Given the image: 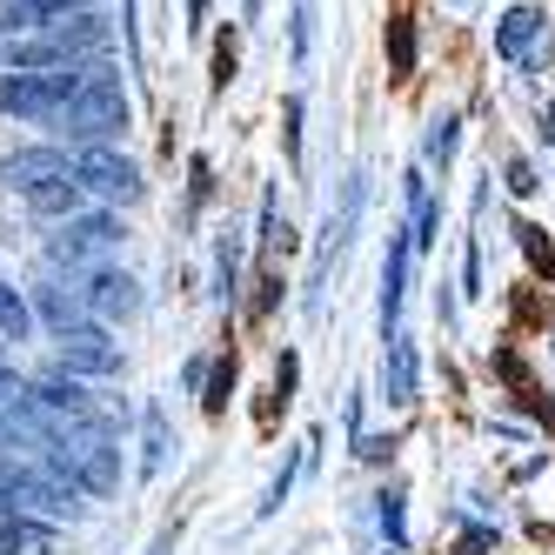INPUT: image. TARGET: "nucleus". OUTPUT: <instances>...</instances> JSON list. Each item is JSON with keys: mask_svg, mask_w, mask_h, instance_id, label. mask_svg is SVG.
Instances as JSON below:
<instances>
[{"mask_svg": "<svg viewBox=\"0 0 555 555\" xmlns=\"http://www.w3.org/2000/svg\"><path fill=\"white\" fill-rule=\"evenodd\" d=\"M107 41H114V27L88 8V14H67V21L34 27V34H14L8 61L14 67H88V61L107 54Z\"/></svg>", "mask_w": 555, "mask_h": 555, "instance_id": "obj_1", "label": "nucleus"}, {"mask_svg": "<svg viewBox=\"0 0 555 555\" xmlns=\"http://www.w3.org/2000/svg\"><path fill=\"white\" fill-rule=\"evenodd\" d=\"M88 67H8V74H0V114H14V121H48L54 128L61 114H67V101L81 94Z\"/></svg>", "mask_w": 555, "mask_h": 555, "instance_id": "obj_2", "label": "nucleus"}, {"mask_svg": "<svg viewBox=\"0 0 555 555\" xmlns=\"http://www.w3.org/2000/svg\"><path fill=\"white\" fill-rule=\"evenodd\" d=\"M54 128H61L74 147H114V134L128 128V88L94 61V67H88V81H81V94L67 101V114H61Z\"/></svg>", "mask_w": 555, "mask_h": 555, "instance_id": "obj_3", "label": "nucleus"}, {"mask_svg": "<svg viewBox=\"0 0 555 555\" xmlns=\"http://www.w3.org/2000/svg\"><path fill=\"white\" fill-rule=\"evenodd\" d=\"M54 455L67 462V475L81 482L88 495H107L114 482H121V449H114V435H107V422H88V428H67L61 442H54Z\"/></svg>", "mask_w": 555, "mask_h": 555, "instance_id": "obj_4", "label": "nucleus"}, {"mask_svg": "<svg viewBox=\"0 0 555 555\" xmlns=\"http://www.w3.org/2000/svg\"><path fill=\"white\" fill-rule=\"evenodd\" d=\"M27 402L41 409L48 422H54V442H61L67 428H88V422H101V409L88 402V388H81V375H67L61 362H54V369H41V375L27 382Z\"/></svg>", "mask_w": 555, "mask_h": 555, "instance_id": "obj_5", "label": "nucleus"}, {"mask_svg": "<svg viewBox=\"0 0 555 555\" xmlns=\"http://www.w3.org/2000/svg\"><path fill=\"white\" fill-rule=\"evenodd\" d=\"M114 248H121V221L114 215H74L48 234V261H61V268H94Z\"/></svg>", "mask_w": 555, "mask_h": 555, "instance_id": "obj_6", "label": "nucleus"}, {"mask_svg": "<svg viewBox=\"0 0 555 555\" xmlns=\"http://www.w3.org/2000/svg\"><path fill=\"white\" fill-rule=\"evenodd\" d=\"M74 175H81L88 194H101V202H141V168L128 162L121 147H81L74 154Z\"/></svg>", "mask_w": 555, "mask_h": 555, "instance_id": "obj_7", "label": "nucleus"}, {"mask_svg": "<svg viewBox=\"0 0 555 555\" xmlns=\"http://www.w3.org/2000/svg\"><path fill=\"white\" fill-rule=\"evenodd\" d=\"M61 369L67 375H114L121 369V341H114L101 322H81L61 335Z\"/></svg>", "mask_w": 555, "mask_h": 555, "instance_id": "obj_8", "label": "nucleus"}, {"mask_svg": "<svg viewBox=\"0 0 555 555\" xmlns=\"http://www.w3.org/2000/svg\"><path fill=\"white\" fill-rule=\"evenodd\" d=\"M81 295H88V314H94V322H128V314L141 308V282H134L128 268H88Z\"/></svg>", "mask_w": 555, "mask_h": 555, "instance_id": "obj_9", "label": "nucleus"}, {"mask_svg": "<svg viewBox=\"0 0 555 555\" xmlns=\"http://www.w3.org/2000/svg\"><path fill=\"white\" fill-rule=\"evenodd\" d=\"M409 268H415V242L395 234L388 242V261H382V341L402 335V295H409Z\"/></svg>", "mask_w": 555, "mask_h": 555, "instance_id": "obj_10", "label": "nucleus"}, {"mask_svg": "<svg viewBox=\"0 0 555 555\" xmlns=\"http://www.w3.org/2000/svg\"><path fill=\"white\" fill-rule=\"evenodd\" d=\"M61 175H74L67 147H14L8 162H0V181H8V188H21V194L48 188V181H61Z\"/></svg>", "mask_w": 555, "mask_h": 555, "instance_id": "obj_11", "label": "nucleus"}, {"mask_svg": "<svg viewBox=\"0 0 555 555\" xmlns=\"http://www.w3.org/2000/svg\"><path fill=\"white\" fill-rule=\"evenodd\" d=\"M101 8V0H0V34H34V27H48V21H67V14H88Z\"/></svg>", "mask_w": 555, "mask_h": 555, "instance_id": "obj_12", "label": "nucleus"}, {"mask_svg": "<svg viewBox=\"0 0 555 555\" xmlns=\"http://www.w3.org/2000/svg\"><path fill=\"white\" fill-rule=\"evenodd\" d=\"M34 314H41L54 335L94 322V314H88V295H81V288H67V282H54V274H48V282H34Z\"/></svg>", "mask_w": 555, "mask_h": 555, "instance_id": "obj_13", "label": "nucleus"}, {"mask_svg": "<svg viewBox=\"0 0 555 555\" xmlns=\"http://www.w3.org/2000/svg\"><path fill=\"white\" fill-rule=\"evenodd\" d=\"M362 202H369V181H362V175H348V181H341V208L328 215V242H322V268H328V255H341V248L354 242V221H362Z\"/></svg>", "mask_w": 555, "mask_h": 555, "instance_id": "obj_14", "label": "nucleus"}, {"mask_svg": "<svg viewBox=\"0 0 555 555\" xmlns=\"http://www.w3.org/2000/svg\"><path fill=\"white\" fill-rule=\"evenodd\" d=\"M535 34H542V14L535 8H508L502 27H495V54L502 61H529L535 54Z\"/></svg>", "mask_w": 555, "mask_h": 555, "instance_id": "obj_15", "label": "nucleus"}, {"mask_svg": "<svg viewBox=\"0 0 555 555\" xmlns=\"http://www.w3.org/2000/svg\"><path fill=\"white\" fill-rule=\"evenodd\" d=\"M81 202H88L81 175H61V181H48V188H34V194H27V208H34V215H48V221H74V215H81Z\"/></svg>", "mask_w": 555, "mask_h": 555, "instance_id": "obj_16", "label": "nucleus"}, {"mask_svg": "<svg viewBox=\"0 0 555 555\" xmlns=\"http://www.w3.org/2000/svg\"><path fill=\"white\" fill-rule=\"evenodd\" d=\"M382 388H388V402H395V409H409V402H415V341H409V335H395V341H388Z\"/></svg>", "mask_w": 555, "mask_h": 555, "instance_id": "obj_17", "label": "nucleus"}, {"mask_svg": "<svg viewBox=\"0 0 555 555\" xmlns=\"http://www.w3.org/2000/svg\"><path fill=\"white\" fill-rule=\"evenodd\" d=\"M27 328H34V308H27V295L0 282V341H27Z\"/></svg>", "mask_w": 555, "mask_h": 555, "instance_id": "obj_18", "label": "nucleus"}, {"mask_svg": "<svg viewBox=\"0 0 555 555\" xmlns=\"http://www.w3.org/2000/svg\"><path fill=\"white\" fill-rule=\"evenodd\" d=\"M162 462H168V415L147 409V475H162Z\"/></svg>", "mask_w": 555, "mask_h": 555, "instance_id": "obj_19", "label": "nucleus"}, {"mask_svg": "<svg viewBox=\"0 0 555 555\" xmlns=\"http://www.w3.org/2000/svg\"><path fill=\"white\" fill-rule=\"evenodd\" d=\"M234 274H242V248L221 242V268H215V295L221 301H234Z\"/></svg>", "mask_w": 555, "mask_h": 555, "instance_id": "obj_20", "label": "nucleus"}, {"mask_svg": "<svg viewBox=\"0 0 555 555\" xmlns=\"http://www.w3.org/2000/svg\"><path fill=\"white\" fill-rule=\"evenodd\" d=\"M21 395H27V382L14 375V362H8V348H0V415H8V409L21 402Z\"/></svg>", "mask_w": 555, "mask_h": 555, "instance_id": "obj_21", "label": "nucleus"}, {"mask_svg": "<svg viewBox=\"0 0 555 555\" xmlns=\"http://www.w3.org/2000/svg\"><path fill=\"white\" fill-rule=\"evenodd\" d=\"M314 0H295V61H308V41H314Z\"/></svg>", "mask_w": 555, "mask_h": 555, "instance_id": "obj_22", "label": "nucleus"}, {"mask_svg": "<svg viewBox=\"0 0 555 555\" xmlns=\"http://www.w3.org/2000/svg\"><path fill=\"white\" fill-rule=\"evenodd\" d=\"M382 529H388L395 548H402V535H409V529H402V495H382Z\"/></svg>", "mask_w": 555, "mask_h": 555, "instance_id": "obj_23", "label": "nucleus"}, {"mask_svg": "<svg viewBox=\"0 0 555 555\" xmlns=\"http://www.w3.org/2000/svg\"><path fill=\"white\" fill-rule=\"evenodd\" d=\"M455 154V121H435V134H428V162H449Z\"/></svg>", "mask_w": 555, "mask_h": 555, "instance_id": "obj_24", "label": "nucleus"}, {"mask_svg": "<svg viewBox=\"0 0 555 555\" xmlns=\"http://www.w3.org/2000/svg\"><path fill=\"white\" fill-rule=\"evenodd\" d=\"M228 388H234V362H221V369H215V395H208V415H221V409H228Z\"/></svg>", "mask_w": 555, "mask_h": 555, "instance_id": "obj_25", "label": "nucleus"}, {"mask_svg": "<svg viewBox=\"0 0 555 555\" xmlns=\"http://www.w3.org/2000/svg\"><path fill=\"white\" fill-rule=\"evenodd\" d=\"M508 188H515V194H535L542 181H535V168H529V162H508Z\"/></svg>", "mask_w": 555, "mask_h": 555, "instance_id": "obj_26", "label": "nucleus"}, {"mask_svg": "<svg viewBox=\"0 0 555 555\" xmlns=\"http://www.w3.org/2000/svg\"><path fill=\"white\" fill-rule=\"evenodd\" d=\"M248 14H261V0H248Z\"/></svg>", "mask_w": 555, "mask_h": 555, "instance_id": "obj_27", "label": "nucleus"}]
</instances>
